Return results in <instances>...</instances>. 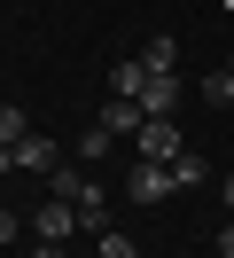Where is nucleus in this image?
<instances>
[{
  "mask_svg": "<svg viewBox=\"0 0 234 258\" xmlns=\"http://www.w3.org/2000/svg\"><path fill=\"white\" fill-rule=\"evenodd\" d=\"M62 164V149L47 141V133H24V141H16V172H31V180H47Z\"/></svg>",
  "mask_w": 234,
  "mask_h": 258,
  "instance_id": "nucleus-6",
  "label": "nucleus"
},
{
  "mask_svg": "<svg viewBox=\"0 0 234 258\" xmlns=\"http://www.w3.org/2000/svg\"><path fill=\"white\" fill-rule=\"evenodd\" d=\"M24 133H31V125H24V110H16V102H0V149H16Z\"/></svg>",
  "mask_w": 234,
  "mask_h": 258,
  "instance_id": "nucleus-12",
  "label": "nucleus"
},
{
  "mask_svg": "<svg viewBox=\"0 0 234 258\" xmlns=\"http://www.w3.org/2000/svg\"><path fill=\"white\" fill-rule=\"evenodd\" d=\"M16 235H24V211H8V204H0V242H16Z\"/></svg>",
  "mask_w": 234,
  "mask_h": 258,
  "instance_id": "nucleus-15",
  "label": "nucleus"
},
{
  "mask_svg": "<svg viewBox=\"0 0 234 258\" xmlns=\"http://www.w3.org/2000/svg\"><path fill=\"white\" fill-rule=\"evenodd\" d=\"M133 149H140V157H156V164H172L187 141H180V125H172V117H148V125L133 133Z\"/></svg>",
  "mask_w": 234,
  "mask_h": 258,
  "instance_id": "nucleus-4",
  "label": "nucleus"
},
{
  "mask_svg": "<svg viewBox=\"0 0 234 258\" xmlns=\"http://www.w3.org/2000/svg\"><path fill=\"white\" fill-rule=\"evenodd\" d=\"M140 86H148V55H133V63H109V94L140 102Z\"/></svg>",
  "mask_w": 234,
  "mask_h": 258,
  "instance_id": "nucleus-8",
  "label": "nucleus"
},
{
  "mask_svg": "<svg viewBox=\"0 0 234 258\" xmlns=\"http://www.w3.org/2000/svg\"><path fill=\"white\" fill-rule=\"evenodd\" d=\"M109 141H117L109 125H86V133H78V157H86V164H102V157H109Z\"/></svg>",
  "mask_w": 234,
  "mask_h": 258,
  "instance_id": "nucleus-11",
  "label": "nucleus"
},
{
  "mask_svg": "<svg viewBox=\"0 0 234 258\" xmlns=\"http://www.w3.org/2000/svg\"><path fill=\"white\" fill-rule=\"evenodd\" d=\"M47 258H55V250H47Z\"/></svg>",
  "mask_w": 234,
  "mask_h": 258,
  "instance_id": "nucleus-18",
  "label": "nucleus"
},
{
  "mask_svg": "<svg viewBox=\"0 0 234 258\" xmlns=\"http://www.w3.org/2000/svg\"><path fill=\"white\" fill-rule=\"evenodd\" d=\"M203 102H211V110H226V102H234V55L211 71V79H203Z\"/></svg>",
  "mask_w": 234,
  "mask_h": 258,
  "instance_id": "nucleus-10",
  "label": "nucleus"
},
{
  "mask_svg": "<svg viewBox=\"0 0 234 258\" xmlns=\"http://www.w3.org/2000/svg\"><path fill=\"white\" fill-rule=\"evenodd\" d=\"M211 258H234V227H226V235H218V242H211Z\"/></svg>",
  "mask_w": 234,
  "mask_h": 258,
  "instance_id": "nucleus-16",
  "label": "nucleus"
},
{
  "mask_svg": "<svg viewBox=\"0 0 234 258\" xmlns=\"http://www.w3.org/2000/svg\"><path fill=\"white\" fill-rule=\"evenodd\" d=\"M125 196H133V204H164V196H180V180H172V164L140 157V164H133V180H125Z\"/></svg>",
  "mask_w": 234,
  "mask_h": 258,
  "instance_id": "nucleus-2",
  "label": "nucleus"
},
{
  "mask_svg": "<svg viewBox=\"0 0 234 258\" xmlns=\"http://www.w3.org/2000/svg\"><path fill=\"white\" fill-rule=\"evenodd\" d=\"M218 196H226V211H234V180H226V188H218Z\"/></svg>",
  "mask_w": 234,
  "mask_h": 258,
  "instance_id": "nucleus-17",
  "label": "nucleus"
},
{
  "mask_svg": "<svg viewBox=\"0 0 234 258\" xmlns=\"http://www.w3.org/2000/svg\"><path fill=\"white\" fill-rule=\"evenodd\" d=\"M31 235H39V242H70V235H86V219H78L62 196H47V204L31 211Z\"/></svg>",
  "mask_w": 234,
  "mask_h": 258,
  "instance_id": "nucleus-3",
  "label": "nucleus"
},
{
  "mask_svg": "<svg viewBox=\"0 0 234 258\" xmlns=\"http://www.w3.org/2000/svg\"><path fill=\"white\" fill-rule=\"evenodd\" d=\"M148 71H180V47H172L164 32H156V47H148Z\"/></svg>",
  "mask_w": 234,
  "mask_h": 258,
  "instance_id": "nucleus-14",
  "label": "nucleus"
},
{
  "mask_svg": "<svg viewBox=\"0 0 234 258\" xmlns=\"http://www.w3.org/2000/svg\"><path fill=\"white\" fill-rule=\"evenodd\" d=\"M180 94H187V86H180V71H148V86H140V110H148V117H172V110H180Z\"/></svg>",
  "mask_w": 234,
  "mask_h": 258,
  "instance_id": "nucleus-5",
  "label": "nucleus"
},
{
  "mask_svg": "<svg viewBox=\"0 0 234 258\" xmlns=\"http://www.w3.org/2000/svg\"><path fill=\"white\" fill-rule=\"evenodd\" d=\"M94 242H102V258H140V242H133V235H117V227H102Z\"/></svg>",
  "mask_w": 234,
  "mask_h": 258,
  "instance_id": "nucleus-13",
  "label": "nucleus"
},
{
  "mask_svg": "<svg viewBox=\"0 0 234 258\" xmlns=\"http://www.w3.org/2000/svg\"><path fill=\"white\" fill-rule=\"evenodd\" d=\"M47 196H62V204L86 219V235L109 227V188H102L94 172H78V164H55V172H47Z\"/></svg>",
  "mask_w": 234,
  "mask_h": 258,
  "instance_id": "nucleus-1",
  "label": "nucleus"
},
{
  "mask_svg": "<svg viewBox=\"0 0 234 258\" xmlns=\"http://www.w3.org/2000/svg\"><path fill=\"white\" fill-rule=\"evenodd\" d=\"M94 125H109V133H125V141H133V133L148 125V110H140V102H125V94H109V102H102V117H94Z\"/></svg>",
  "mask_w": 234,
  "mask_h": 258,
  "instance_id": "nucleus-7",
  "label": "nucleus"
},
{
  "mask_svg": "<svg viewBox=\"0 0 234 258\" xmlns=\"http://www.w3.org/2000/svg\"><path fill=\"white\" fill-rule=\"evenodd\" d=\"M172 180H180V188H203V180H211V164H203V149H180V157H172Z\"/></svg>",
  "mask_w": 234,
  "mask_h": 258,
  "instance_id": "nucleus-9",
  "label": "nucleus"
}]
</instances>
